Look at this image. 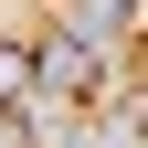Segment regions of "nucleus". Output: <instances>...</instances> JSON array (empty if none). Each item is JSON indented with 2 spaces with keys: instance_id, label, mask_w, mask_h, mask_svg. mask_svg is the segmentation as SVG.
Segmentation results:
<instances>
[{
  "instance_id": "nucleus-1",
  "label": "nucleus",
  "mask_w": 148,
  "mask_h": 148,
  "mask_svg": "<svg viewBox=\"0 0 148 148\" xmlns=\"http://www.w3.org/2000/svg\"><path fill=\"white\" fill-rule=\"evenodd\" d=\"M95 85H106V53L64 42V32L32 53V106H95Z\"/></svg>"
},
{
  "instance_id": "nucleus-2",
  "label": "nucleus",
  "mask_w": 148,
  "mask_h": 148,
  "mask_svg": "<svg viewBox=\"0 0 148 148\" xmlns=\"http://www.w3.org/2000/svg\"><path fill=\"white\" fill-rule=\"evenodd\" d=\"M127 32H138V0H64V42L106 53V42H127Z\"/></svg>"
},
{
  "instance_id": "nucleus-3",
  "label": "nucleus",
  "mask_w": 148,
  "mask_h": 148,
  "mask_svg": "<svg viewBox=\"0 0 148 148\" xmlns=\"http://www.w3.org/2000/svg\"><path fill=\"white\" fill-rule=\"evenodd\" d=\"M0 106H32V42H0Z\"/></svg>"
},
{
  "instance_id": "nucleus-4",
  "label": "nucleus",
  "mask_w": 148,
  "mask_h": 148,
  "mask_svg": "<svg viewBox=\"0 0 148 148\" xmlns=\"http://www.w3.org/2000/svg\"><path fill=\"white\" fill-rule=\"evenodd\" d=\"M0 148H42V127H32V106H0Z\"/></svg>"
}]
</instances>
